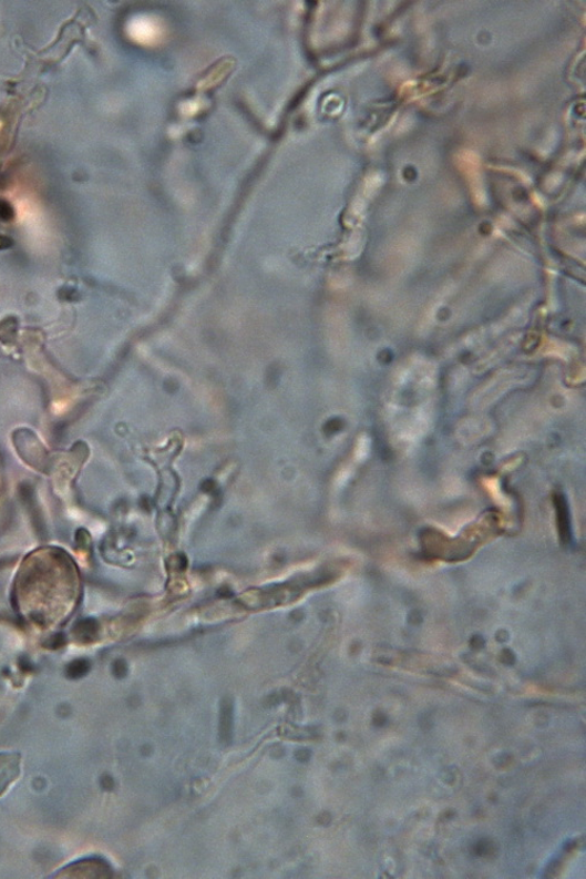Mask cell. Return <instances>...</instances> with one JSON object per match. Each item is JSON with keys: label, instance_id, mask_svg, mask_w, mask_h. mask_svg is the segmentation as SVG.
<instances>
[{"label": "cell", "instance_id": "6da1fadb", "mask_svg": "<svg viewBox=\"0 0 586 879\" xmlns=\"http://www.w3.org/2000/svg\"><path fill=\"white\" fill-rule=\"evenodd\" d=\"M385 723H387V718L383 717V715H378V717H376V722H374L376 725L382 726L385 725Z\"/></svg>", "mask_w": 586, "mask_h": 879}]
</instances>
